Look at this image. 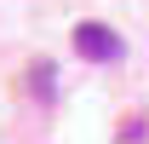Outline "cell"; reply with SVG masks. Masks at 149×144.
I'll use <instances>...</instances> for the list:
<instances>
[{"label":"cell","instance_id":"obj_1","mask_svg":"<svg viewBox=\"0 0 149 144\" xmlns=\"http://www.w3.org/2000/svg\"><path fill=\"white\" fill-rule=\"evenodd\" d=\"M74 52L86 58V64H120L126 58V40L115 35L109 23H80L74 29Z\"/></svg>","mask_w":149,"mask_h":144},{"label":"cell","instance_id":"obj_2","mask_svg":"<svg viewBox=\"0 0 149 144\" xmlns=\"http://www.w3.org/2000/svg\"><path fill=\"white\" fill-rule=\"evenodd\" d=\"M52 81H57V69H52V64H40V69H35V92H40V98H52Z\"/></svg>","mask_w":149,"mask_h":144}]
</instances>
